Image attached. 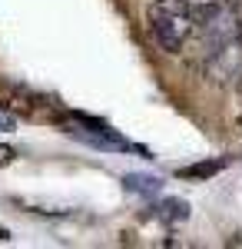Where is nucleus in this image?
Listing matches in <instances>:
<instances>
[{"mask_svg":"<svg viewBox=\"0 0 242 249\" xmlns=\"http://www.w3.org/2000/svg\"><path fill=\"white\" fill-rule=\"evenodd\" d=\"M146 27L159 50L183 53L196 34V7L189 0H149Z\"/></svg>","mask_w":242,"mask_h":249,"instance_id":"nucleus-1","label":"nucleus"},{"mask_svg":"<svg viewBox=\"0 0 242 249\" xmlns=\"http://www.w3.org/2000/svg\"><path fill=\"white\" fill-rule=\"evenodd\" d=\"M63 130L70 136H76L80 143L96 146V150H113V153H130L133 150V143L116 133L110 123H103L96 116H86V113H67L63 116Z\"/></svg>","mask_w":242,"mask_h":249,"instance_id":"nucleus-2","label":"nucleus"},{"mask_svg":"<svg viewBox=\"0 0 242 249\" xmlns=\"http://www.w3.org/2000/svg\"><path fill=\"white\" fill-rule=\"evenodd\" d=\"M229 163H232V156H212V160H199V163L179 166L176 176H179V179H192V183H203V179H212L216 173H223Z\"/></svg>","mask_w":242,"mask_h":249,"instance_id":"nucleus-3","label":"nucleus"},{"mask_svg":"<svg viewBox=\"0 0 242 249\" xmlns=\"http://www.w3.org/2000/svg\"><path fill=\"white\" fill-rule=\"evenodd\" d=\"M123 190L136 193V196H146V199H156L159 190H163V179L159 176H149V173H126L123 176Z\"/></svg>","mask_w":242,"mask_h":249,"instance_id":"nucleus-4","label":"nucleus"},{"mask_svg":"<svg viewBox=\"0 0 242 249\" xmlns=\"http://www.w3.org/2000/svg\"><path fill=\"white\" fill-rule=\"evenodd\" d=\"M153 213L163 219V223H183V219H189V203H183V199H159L156 206H153Z\"/></svg>","mask_w":242,"mask_h":249,"instance_id":"nucleus-5","label":"nucleus"},{"mask_svg":"<svg viewBox=\"0 0 242 249\" xmlns=\"http://www.w3.org/2000/svg\"><path fill=\"white\" fill-rule=\"evenodd\" d=\"M219 7H223L225 14L236 20V27H239V37H242V0H219Z\"/></svg>","mask_w":242,"mask_h":249,"instance_id":"nucleus-6","label":"nucleus"},{"mask_svg":"<svg viewBox=\"0 0 242 249\" xmlns=\"http://www.w3.org/2000/svg\"><path fill=\"white\" fill-rule=\"evenodd\" d=\"M14 160H17V150H14V146H7V143H0V170H3V166H10Z\"/></svg>","mask_w":242,"mask_h":249,"instance_id":"nucleus-7","label":"nucleus"},{"mask_svg":"<svg viewBox=\"0 0 242 249\" xmlns=\"http://www.w3.org/2000/svg\"><path fill=\"white\" fill-rule=\"evenodd\" d=\"M14 126H17V123H14V116H10L7 110H3V107H0V130H3V133H10Z\"/></svg>","mask_w":242,"mask_h":249,"instance_id":"nucleus-8","label":"nucleus"},{"mask_svg":"<svg viewBox=\"0 0 242 249\" xmlns=\"http://www.w3.org/2000/svg\"><path fill=\"white\" fill-rule=\"evenodd\" d=\"M7 239H10V230H7V226L0 223V243H7Z\"/></svg>","mask_w":242,"mask_h":249,"instance_id":"nucleus-9","label":"nucleus"},{"mask_svg":"<svg viewBox=\"0 0 242 249\" xmlns=\"http://www.w3.org/2000/svg\"><path fill=\"white\" fill-rule=\"evenodd\" d=\"M239 126H242V116H239Z\"/></svg>","mask_w":242,"mask_h":249,"instance_id":"nucleus-10","label":"nucleus"}]
</instances>
